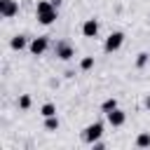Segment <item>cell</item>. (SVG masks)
<instances>
[{
  "instance_id": "obj_16",
  "label": "cell",
  "mask_w": 150,
  "mask_h": 150,
  "mask_svg": "<svg viewBox=\"0 0 150 150\" xmlns=\"http://www.w3.org/2000/svg\"><path fill=\"white\" fill-rule=\"evenodd\" d=\"M80 68L82 70H91L94 68V56H82L80 59Z\"/></svg>"
},
{
  "instance_id": "obj_4",
  "label": "cell",
  "mask_w": 150,
  "mask_h": 150,
  "mask_svg": "<svg viewBox=\"0 0 150 150\" xmlns=\"http://www.w3.org/2000/svg\"><path fill=\"white\" fill-rule=\"evenodd\" d=\"M47 49H49V35H38V38H33L30 45H28V52H30L33 56H42Z\"/></svg>"
},
{
  "instance_id": "obj_12",
  "label": "cell",
  "mask_w": 150,
  "mask_h": 150,
  "mask_svg": "<svg viewBox=\"0 0 150 150\" xmlns=\"http://www.w3.org/2000/svg\"><path fill=\"white\" fill-rule=\"evenodd\" d=\"M136 148H150V134H138L136 136Z\"/></svg>"
},
{
  "instance_id": "obj_11",
  "label": "cell",
  "mask_w": 150,
  "mask_h": 150,
  "mask_svg": "<svg viewBox=\"0 0 150 150\" xmlns=\"http://www.w3.org/2000/svg\"><path fill=\"white\" fill-rule=\"evenodd\" d=\"M59 124H61V122H59V117H56V115L45 117V129H47V131H59Z\"/></svg>"
},
{
  "instance_id": "obj_6",
  "label": "cell",
  "mask_w": 150,
  "mask_h": 150,
  "mask_svg": "<svg viewBox=\"0 0 150 150\" xmlns=\"http://www.w3.org/2000/svg\"><path fill=\"white\" fill-rule=\"evenodd\" d=\"M19 14V2L16 0H0V16L2 19H12Z\"/></svg>"
},
{
  "instance_id": "obj_7",
  "label": "cell",
  "mask_w": 150,
  "mask_h": 150,
  "mask_svg": "<svg viewBox=\"0 0 150 150\" xmlns=\"http://www.w3.org/2000/svg\"><path fill=\"white\" fill-rule=\"evenodd\" d=\"M105 120H108L110 127H122V124L127 122V112H124L122 108H115V110L105 112Z\"/></svg>"
},
{
  "instance_id": "obj_14",
  "label": "cell",
  "mask_w": 150,
  "mask_h": 150,
  "mask_svg": "<svg viewBox=\"0 0 150 150\" xmlns=\"http://www.w3.org/2000/svg\"><path fill=\"white\" fill-rule=\"evenodd\" d=\"M16 103H19V108H21V110H28V108H30V103H33V98H30V94H21Z\"/></svg>"
},
{
  "instance_id": "obj_1",
  "label": "cell",
  "mask_w": 150,
  "mask_h": 150,
  "mask_svg": "<svg viewBox=\"0 0 150 150\" xmlns=\"http://www.w3.org/2000/svg\"><path fill=\"white\" fill-rule=\"evenodd\" d=\"M35 19H38V23H42V26H52V23L59 19V7H54L52 0H40V2L35 5Z\"/></svg>"
},
{
  "instance_id": "obj_17",
  "label": "cell",
  "mask_w": 150,
  "mask_h": 150,
  "mask_svg": "<svg viewBox=\"0 0 150 150\" xmlns=\"http://www.w3.org/2000/svg\"><path fill=\"white\" fill-rule=\"evenodd\" d=\"M143 105H145V108H150V96H145V98H143Z\"/></svg>"
},
{
  "instance_id": "obj_5",
  "label": "cell",
  "mask_w": 150,
  "mask_h": 150,
  "mask_svg": "<svg viewBox=\"0 0 150 150\" xmlns=\"http://www.w3.org/2000/svg\"><path fill=\"white\" fill-rule=\"evenodd\" d=\"M54 54H56V59H61V61H70V59L75 56V47H73L70 42H66V40H59V42L54 45Z\"/></svg>"
},
{
  "instance_id": "obj_13",
  "label": "cell",
  "mask_w": 150,
  "mask_h": 150,
  "mask_svg": "<svg viewBox=\"0 0 150 150\" xmlns=\"http://www.w3.org/2000/svg\"><path fill=\"white\" fill-rule=\"evenodd\" d=\"M148 61H150V54H148V52H138V54H136V66H138V68H145Z\"/></svg>"
},
{
  "instance_id": "obj_10",
  "label": "cell",
  "mask_w": 150,
  "mask_h": 150,
  "mask_svg": "<svg viewBox=\"0 0 150 150\" xmlns=\"http://www.w3.org/2000/svg\"><path fill=\"white\" fill-rule=\"evenodd\" d=\"M115 108H117V98H115V96H108V98L101 103V112H103V115L110 112V110H115Z\"/></svg>"
},
{
  "instance_id": "obj_2",
  "label": "cell",
  "mask_w": 150,
  "mask_h": 150,
  "mask_svg": "<svg viewBox=\"0 0 150 150\" xmlns=\"http://www.w3.org/2000/svg\"><path fill=\"white\" fill-rule=\"evenodd\" d=\"M101 136H103V122H91V124H87L82 129V141L89 143V145L101 141Z\"/></svg>"
},
{
  "instance_id": "obj_8",
  "label": "cell",
  "mask_w": 150,
  "mask_h": 150,
  "mask_svg": "<svg viewBox=\"0 0 150 150\" xmlns=\"http://www.w3.org/2000/svg\"><path fill=\"white\" fill-rule=\"evenodd\" d=\"M98 19H84V23H82V35L84 38H96L98 35Z\"/></svg>"
},
{
  "instance_id": "obj_15",
  "label": "cell",
  "mask_w": 150,
  "mask_h": 150,
  "mask_svg": "<svg viewBox=\"0 0 150 150\" xmlns=\"http://www.w3.org/2000/svg\"><path fill=\"white\" fill-rule=\"evenodd\" d=\"M40 115H42V117H52V115H56V105H54V103H45V105L40 108Z\"/></svg>"
},
{
  "instance_id": "obj_9",
  "label": "cell",
  "mask_w": 150,
  "mask_h": 150,
  "mask_svg": "<svg viewBox=\"0 0 150 150\" xmlns=\"http://www.w3.org/2000/svg\"><path fill=\"white\" fill-rule=\"evenodd\" d=\"M30 45V40H28V35H23V33H19V35H14L12 40H9V47L14 49V52H21V49H26Z\"/></svg>"
},
{
  "instance_id": "obj_18",
  "label": "cell",
  "mask_w": 150,
  "mask_h": 150,
  "mask_svg": "<svg viewBox=\"0 0 150 150\" xmlns=\"http://www.w3.org/2000/svg\"><path fill=\"white\" fill-rule=\"evenodd\" d=\"M61 2H63V0H52V5H54V7H61Z\"/></svg>"
},
{
  "instance_id": "obj_3",
  "label": "cell",
  "mask_w": 150,
  "mask_h": 150,
  "mask_svg": "<svg viewBox=\"0 0 150 150\" xmlns=\"http://www.w3.org/2000/svg\"><path fill=\"white\" fill-rule=\"evenodd\" d=\"M122 45H124V33H122V30H112V33L105 38V42H103V49H105L108 54H112V52H117Z\"/></svg>"
}]
</instances>
